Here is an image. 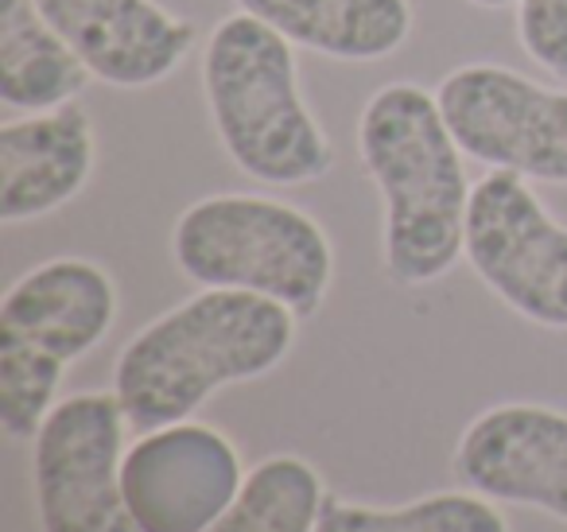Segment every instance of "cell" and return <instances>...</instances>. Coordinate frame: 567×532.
Listing matches in <instances>:
<instances>
[{
  "label": "cell",
  "mask_w": 567,
  "mask_h": 532,
  "mask_svg": "<svg viewBox=\"0 0 567 532\" xmlns=\"http://www.w3.org/2000/svg\"><path fill=\"white\" fill-rule=\"evenodd\" d=\"M323 505L319 470L300 454H272L245 474L234 505L206 532H316Z\"/></svg>",
  "instance_id": "cell-15"
},
{
  "label": "cell",
  "mask_w": 567,
  "mask_h": 532,
  "mask_svg": "<svg viewBox=\"0 0 567 532\" xmlns=\"http://www.w3.org/2000/svg\"><path fill=\"white\" fill-rule=\"evenodd\" d=\"M358 152L385 198V273L404 288L447 276L466 253L463 149L440 98L416 82H389L365 102Z\"/></svg>",
  "instance_id": "cell-2"
},
{
  "label": "cell",
  "mask_w": 567,
  "mask_h": 532,
  "mask_svg": "<svg viewBox=\"0 0 567 532\" xmlns=\"http://www.w3.org/2000/svg\"><path fill=\"white\" fill-rule=\"evenodd\" d=\"M90 113L59 105L0 125V222H32L66 206L94 175Z\"/></svg>",
  "instance_id": "cell-12"
},
{
  "label": "cell",
  "mask_w": 567,
  "mask_h": 532,
  "mask_svg": "<svg viewBox=\"0 0 567 532\" xmlns=\"http://www.w3.org/2000/svg\"><path fill=\"white\" fill-rule=\"evenodd\" d=\"M237 9L265 20L292 48L342 63H378L409 43V0H237Z\"/></svg>",
  "instance_id": "cell-13"
},
{
  "label": "cell",
  "mask_w": 567,
  "mask_h": 532,
  "mask_svg": "<svg viewBox=\"0 0 567 532\" xmlns=\"http://www.w3.org/2000/svg\"><path fill=\"white\" fill-rule=\"evenodd\" d=\"M316 532H509V524L482 493L447 490L393 509L327 498Z\"/></svg>",
  "instance_id": "cell-16"
},
{
  "label": "cell",
  "mask_w": 567,
  "mask_h": 532,
  "mask_svg": "<svg viewBox=\"0 0 567 532\" xmlns=\"http://www.w3.org/2000/svg\"><path fill=\"white\" fill-rule=\"evenodd\" d=\"M241 482L234 439L195 420L144 431L121 467L136 532H206L234 505Z\"/></svg>",
  "instance_id": "cell-9"
},
{
  "label": "cell",
  "mask_w": 567,
  "mask_h": 532,
  "mask_svg": "<svg viewBox=\"0 0 567 532\" xmlns=\"http://www.w3.org/2000/svg\"><path fill=\"white\" fill-rule=\"evenodd\" d=\"M455 478L505 505H533L567 521V412L497 405L463 431Z\"/></svg>",
  "instance_id": "cell-10"
},
{
  "label": "cell",
  "mask_w": 567,
  "mask_h": 532,
  "mask_svg": "<svg viewBox=\"0 0 567 532\" xmlns=\"http://www.w3.org/2000/svg\"><path fill=\"white\" fill-rule=\"evenodd\" d=\"M94 74L35 0H0V102L24 113L71 105Z\"/></svg>",
  "instance_id": "cell-14"
},
{
  "label": "cell",
  "mask_w": 567,
  "mask_h": 532,
  "mask_svg": "<svg viewBox=\"0 0 567 532\" xmlns=\"http://www.w3.org/2000/svg\"><path fill=\"white\" fill-rule=\"evenodd\" d=\"M478 9H505V4H520V0H471Z\"/></svg>",
  "instance_id": "cell-18"
},
{
  "label": "cell",
  "mask_w": 567,
  "mask_h": 532,
  "mask_svg": "<svg viewBox=\"0 0 567 532\" xmlns=\"http://www.w3.org/2000/svg\"><path fill=\"white\" fill-rule=\"evenodd\" d=\"M466 260L478 280L548 330H567V226H559L525 175L489 172L466 211Z\"/></svg>",
  "instance_id": "cell-7"
},
{
  "label": "cell",
  "mask_w": 567,
  "mask_h": 532,
  "mask_svg": "<svg viewBox=\"0 0 567 532\" xmlns=\"http://www.w3.org/2000/svg\"><path fill=\"white\" fill-rule=\"evenodd\" d=\"M517 40L548 74L567 79V0H520Z\"/></svg>",
  "instance_id": "cell-17"
},
{
  "label": "cell",
  "mask_w": 567,
  "mask_h": 532,
  "mask_svg": "<svg viewBox=\"0 0 567 532\" xmlns=\"http://www.w3.org/2000/svg\"><path fill=\"white\" fill-rule=\"evenodd\" d=\"M59 35L97 82L144 90L172 79L190 55L195 24L172 17L156 0H35Z\"/></svg>",
  "instance_id": "cell-11"
},
{
  "label": "cell",
  "mask_w": 567,
  "mask_h": 532,
  "mask_svg": "<svg viewBox=\"0 0 567 532\" xmlns=\"http://www.w3.org/2000/svg\"><path fill=\"white\" fill-rule=\"evenodd\" d=\"M203 90L226 156L249 180L300 187L331 172V141L300 94L292 43L249 12H234L203 51Z\"/></svg>",
  "instance_id": "cell-3"
},
{
  "label": "cell",
  "mask_w": 567,
  "mask_h": 532,
  "mask_svg": "<svg viewBox=\"0 0 567 532\" xmlns=\"http://www.w3.org/2000/svg\"><path fill=\"white\" fill-rule=\"evenodd\" d=\"M113 319L117 284L94 260L55 257L20 276L0 304V428L35 439L66 366L94 350Z\"/></svg>",
  "instance_id": "cell-5"
},
{
  "label": "cell",
  "mask_w": 567,
  "mask_h": 532,
  "mask_svg": "<svg viewBox=\"0 0 567 532\" xmlns=\"http://www.w3.org/2000/svg\"><path fill=\"white\" fill-rule=\"evenodd\" d=\"M125 408L117 392L59 400L32 439L43 532H136L125 505Z\"/></svg>",
  "instance_id": "cell-6"
},
{
  "label": "cell",
  "mask_w": 567,
  "mask_h": 532,
  "mask_svg": "<svg viewBox=\"0 0 567 532\" xmlns=\"http://www.w3.org/2000/svg\"><path fill=\"white\" fill-rule=\"evenodd\" d=\"M292 307L257 291L203 288L133 335L117 354L113 392L128 428L190 420L218 389L272 374L296 342Z\"/></svg>",
  "instance_id": "cell-1"
},
{
  "label": "cell",
  "mask_w": 567,
  "mask_h": 532,
  "mask_svg": "<svg viewBox=\"0 0 567 532\" xmlns=\"http://www.w3.org/2000/svg\"><path fill=\"white\" fill-rule=\"evenodd\" d=\"M172 257L203 288L257 291L296 315H316L334 280L323 226L292 203L260 195H210L172 229Z\"/></svg>",
  "instance_id": "cell-4"
},
{
  "label": "cell",
  "mask_w": 567,
  "mask_h": 532,
  "mask_svg": "<svg viewBox=\"0 0 567 532\" xmlns=\"http://www.w3.org/2000/svg\"><path fill=\"white\" fill-rule=\"evenodd\" d=\"M447 129L471 160L525 180L567 183V90L509 66L471 63L435 90Z\"/></svg>",
  "instance_id": "cell-8"
}]
</instances>
